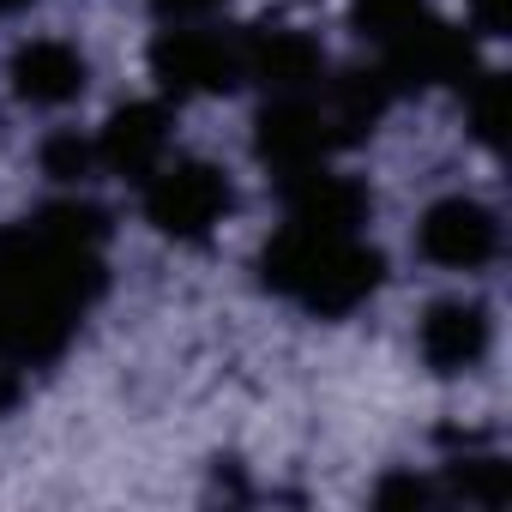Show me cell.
<instances>
[{"label": "cell", "instance_id": "1", "mask_svg": "<svg viewBox=\"0 0 512 512\" xmlns=\"http://www.w3.org/2000/svg\"><path fill=\"white\" fill-rule=\"evenodd\" d=\"M109 217L85 199L43 205L37 217L0 229V362H49L103 296L97 247Z\"/></svg>", "mask_w": 512, "mask_h": 512}, {"label": "cell", "instance_id": "2", "mask_svg": "<svg viewBox=\"0 0 512 512\" xmlns=\"http://www.w3.org/2000/svg\"><path fill=\"white\" fill-rule=\"evenodd\" d=\"M260 278L284 302H296V308H308L320 320H344L380 290L386 260H380V247H368L362 229L284 223L260 253Z\"/></svg>", "mask_w": 512, "mask_h": 512}, {"label": "cell", "instance_id": "3", "mask_svg": "<svg viewBox=\"0 0 512 512\" xmlns=\"http://www.w3.org/2000/svg\"><path fill=\"white\" fill-rule=\"evenodd\" d=\"M139 187H145V217H151V229L169 235V241H205V235L229 217V205H235L229 175L211 169V163H199V157H175V163L163 157Z\"/></svg>", "mask_w": 512, "mask_h": 512}, {"label": "cell", "instance_id": "4", "mask_svg": "<svg viewBox=\"0 0 512 512\" xmlns=\"http://www.w3.org/2000/svg\"><path fill=\"white\" fill-rule=\"evenodd\" d=\"M151 79L163 91H175V97H217V91L247 85V73H241V31H217L211 19L157 31Z\"/></svg>", "mask_w": 512, "mask_h": 512}, {"label": "cell", "instance_id": "5", "mask_svg": "<svg viewBox=\"0 0 512 512\" xmlns=\"http://www.w3.org/2000/svg\"><path fill=\"white\" fill-rule=\"evenodd\" d=\"M344 127L332 121L320 85L314 91H284L260 109V127H253V151H260L266 169L278 175H296V169H314V163H332V151H344Z\"/></svg>", "mask_w": 512, "mask_h": 512}, {"label": "cell", "instance_id": "6", "mask_svg": "<svg viewBox=\"0 0 512 512\" xmlns=\"http://www.w3.org/2000/svg\"><path fill=\"white\" fill-rule=\"evenodd\" d=\"M416 247H422V260H434L446 272H476V266H488L500 253V217L482 199H464V193L434 199L422 211Z\"/></svg>", "mask_w": 512, "mask_h": 512}, {"label": "cell", "instance_id": "7", "mask_svg": "<svg viewBox=\"0 0 512 512\" xmlns=\"http://www.w3.org/2000/svg\"><path fill=\"white\" fill-rule=\"evenodd\" d=\"M241 73L253 85H266L272 97L284 91H314L326 79V55L308 31L296 25H253L241 31Z\"/></svg>", "mask_w": 512, "mask_h": 512}, {"label": "cell", "instance_id": "8", "mask_svg": "<svg viewBox=\"0 0 512 512\" xmlns=\"http://www.w3.org/2000/svg\"><path fill=\"white\" fill-rule=\"evenodd\" d=\"M7 79H13V91H19L25 103H37V109H67V103L85 97L91 67H85V55H79L73 43H61V37H31V43L13 49Z\"/></svg>", "mask_w": 512, "mask_h": 512}, {"label": "cell", "instance_id": "9", "mask_svg": "<svg viewBox=\"0 0 512 512\" xmlns=\"http://www.w3.org/2000/svg\"><path fill=\"white\" fill-rule=\"evenodd\" d=\"M284 211L290 223H308V229H362L374 199L362 181L338 175L332 163H314V169L284 175Z\"/></svg>", "mask_w": 512, "mask_h": 512}, {"label": "cell", "instance_id": "10", "mask_svg": "<svg viewBox=\"0 0 512 512\" xmlns=\"http://www.w3.org/2000/svg\"><path fill=\"white\" fill-rule=\"evenodd\" d=\"M169 157V109L163 103H127L97 133V163L121 181H145Z\"/></svg>", "mask_w": 512, "mask_h": 512}, {"label": "cell", "instance_id": "11", "mask_svg": "<svg viewBox=\"0 0 512 512\" xmlns=\"http://www.w3.org/2000/svg\"><path fill=\"white\" fill-rule=\"evenodd\" d=\"M488 338H494V332H488V308L452 296V302H434V308L422 314L416 350H422V362H428L434 374H470V368L488 356Z\"/></svg>", "mask_w": 512, "mask_h": 512}, {"label": "cell", "instance_id": "12", "mask_svg": "<svg viewBox=\"0 0 512 512\" xmlns=\"http://www.w3.org/2000/svg\"><path fill=\"white\" fill-rule=\"evenodd\" d=\"M500 97H506V79L500 73H488V67H476L470 73V85H464V103H470V133L488 145V151H500Z\"/></svg>", "mask_w": 512, "mask_h": 512}, {"label": "cell", "instance_id": "13", "mask_svg": "<svg viewBox=\"0 0 512 512\" xmlns=\"http://www.w3.org/2000/svg\"><path fill=\"white\" fill-rule=\"evenodd\" d=\"M458 488H464V500H476V506H506L512 476H506L500 458H470V464H458Z\"/></svg>", "mask_w": 512, "mask_h": 512}, {"label": "cell", "instance_id": "14", "mask_svg": "<svg viewBox=\"0 0 512 512\" xmlns=\"http://www.w3.org/2000/svg\"><path fill=\"white\" fill-rule=\"evenodd\" d=\"M91 163H97V145H85L79 133H55V139L43 145V169H49L55 181H85Z\"/></svg>", "mask_w": 512, "mask_h": 512}, {"label": "cell", "instance_id": "15", "mask_svg": "<svg viewBox=\"0 0 512 512\" xmlns=\"http://www.w3.org/2000/svg\"><path fill=\"white\" fill-rule=\"evenodd\" d=\"M223 7V0H151V13L163 19V25H199V19H211Z\"/></svg>", "mask_w": 512, "mask_h": 512}, {"label": "cell", "instance_id": "16", "mask_svg": "<svg viewBox=\"0 0 512 512\" xmlns=\"http://www.w3.org/2000/svg\"><path fill=\"white\" fill-rule=\"evenodd\" d=\"M380 506H428L434 500V488L428 482H416V476H392V482H380V494H374Z\"/></svg>", "mask_w": 512, "mask_h": 512}, {"label": "cell", "instance_id": "17", "mask_svg": "<svg viewBox=\"0 0 512 512\" xmlns=\"http://www.w3.org/2000/svg\"><path fill=\"white\" fill-rule=\"evenodd\" d=\"M470 25H476L482 37H506V25H512V0H470Z\"/></svg>", "mask_w": 512, "mask_h": 512}, {"label": "cell", "instance_id": "18", "mask_svg": "<svg viewBox=\"0 0 512 512\" xmlns=\"http://www.w3.org/2000/svg\"><path fill=\"white\" fill-rule=\"evenodd\" d=\"M19 404V380H13V368H0V416H7Z\"/></svg>", "mask_w": 512, "mask_h": 512}, {"label": "cell", "instance_id": "19", "mask_svg": "<svg viewBox=\"0 0 512 512\" xmlns=\"http://www.w3.org/2000/svg\"><path fill=\"white\" fill-rule=\"evenodd\" d=\"M31 7V0H0V13H25Z\"/></svg>", "mask_w": 512, "mask_h": 512}]
</instances>
